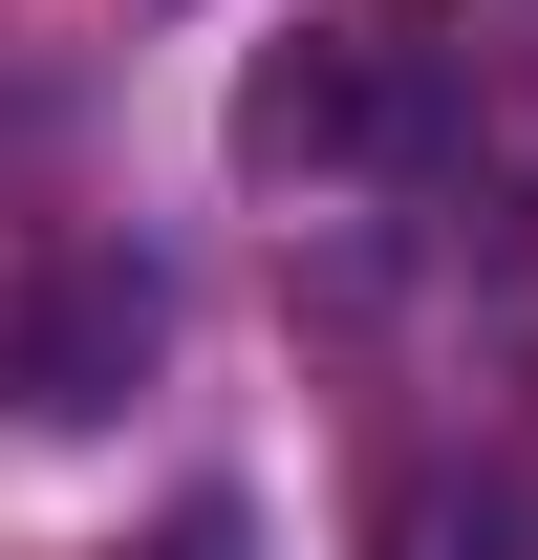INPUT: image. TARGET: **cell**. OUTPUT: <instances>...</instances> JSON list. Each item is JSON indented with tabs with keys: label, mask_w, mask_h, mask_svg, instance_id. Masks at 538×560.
<instances>
[{
	"label": "cell",
	"mask_w": 538,
	"mask_h": 560,
	"mask_svg": "<svg viewBox=\"0 0 538 560\" xmlns=\"http://www.w3.org/2000/svg\"><path fill=\"white\" fill-rule=\"evenodd\" d=\"M130 560H259V495H173V517H151Z\"/></svg>",
	"instance_id": "cell-4"
},
{
	"label": "cell",
	"mask_w": 538,
	"mask_h": 560,
	"mask_svg": "<svg viewBox=\"0 0 538 560\" xmlns=\"http://www.w3.org/2000/svg\"><path fill=\"white\" fill-rule=\"evenodd\" d=\"M431 130V86L388 44H259L237 66V173H366V151Z\"/></svg>",
	"instance_id": "cell-2"
},
{
	"label": "cell",
	"mask_w": 538,
	"mask_h": 560,
	"mask_svg": "<svg viewBox=\"0 0 538 560\" xmlns=\"http://www.w3.org/2000/svg\"><path fill=\"white\" fill-rule=\"evenodd\" d=\"M151 346H173V280H151V259H44L22 302H0V410L86 431V410L151 388Z\"/></svg>",
	"instance_id": "cell-1"
},
{
	"label": "cell",
	"mask_w": 538,
	"mask_h": 560,
	"mask_svg": "<svg viewBox=\"0 0 538 560\" xmlns=\"http://www.w3.org/2000/svg\"><path fill=\"white\" fill-rule=\"evenodd\" d=\"M366 560H495V495L473 475H388L366 495Z\"/></svg>",
	"instance_id": "cell-3"
}]
</instances>
